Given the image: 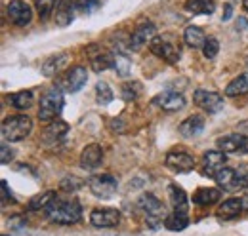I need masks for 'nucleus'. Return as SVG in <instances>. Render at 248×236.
<instances>
[{
  "instance_id": "nucleus-1",
  "label": "nucleus",
  "mask_w": 248,
  "mask_h": 236,
  "mask_svg": "<svg viewBox=\"0 0 248 236\" xmlns=\"http://www.w3.org/2000/svg\"><path fill=\"white\" fill-rule=\"evenodd\" d=\"M46 217L56 225H75L82 217V207L75 198L69 200L54 198V202L46 207Z\"/></svg>"
},
{
  "instance_id": "nucleus-2",
  "label": "nucleus",
  "mask_w": 248,
  "mask_h": 236,
  "mask_svg": "<svg viewBox=\"0 0 248 236\" xmlns=\"http://www.w3.org/2000/svg\"><path fill=\"white\" fill-rule=\"evenodd\" d=\"M32 132V120L25 115H14L2 122V137L10 143L25 139Z\"/></svg>"
},
{
  "instance_id": "nucleus-3",
  "label": "nucleus",
  "mask_w": 248,
  "mask_h": 236,
  "mask_svg": "<svg viewBox=\"0 0 248 236\" xmlns=\"http://www.w3.org/2000/svg\"><path fill=\"white\" fill-rule=\"evenodd\" d=\"M65 97L62 89H50L40 97V107H38V118L42 122H54L62 115Z\"/></svg>"
},
{
  "instance_id": "nucleus-4",
  "label": "nucleus",
  "mask_w": 248,
  "mask_h": 236,
  "mask_svg": "<svg viewBox=\"0 0 248 236\" xmlns=\"http://www.w3.org/2000/svg\"><path fill=\"white\" fill-rule=\"evenodd\" d=\"M138 206L140 209L145 213V219H147V225L156 231L160 225H162V221L168 217V213H166V206L156 198L155 194H143L141 198H140V202H138Z\"/></svg>"
},
{
  "instance_id": "nucleus-5",
  "label": "nucleus",
  "mask_w": 248,
  "mask_h": 236,
  "mask_svg": "<svg viewBox=\"0 0 248 236\" xmlns=\"http://www.w3.org/2000/svg\"><path fill=\"white\" fill-rule=\"evenodd\" d=\"M216 183L223 191H237L248 185V166H241L239 170L233 168H221L216 174Z\"/></svg>"
},
{
  "instance_id": "nucleus-6",
  "label": "nucleus",
  "mask_w": 248,
  "mask_h": 236,
  "mask_svg": "<svg viewBox=\"0 0 248 236\" xmlns=\"http://www.w3.org/2000/svg\"><path fill=\"white\" fill-rule=\"evenodd\" d=\"M88 187H90L93 196L107 200V198L115 196V192L119 189V183L111 174H99V176H93L88 179Z\"/></svg>"
},
{
  "instance_id": "nucleus-7",
  "label": "nucleus",
  "mask_w": 248,
  "mask_h": 236,
  "mask_svg": "<svg viewBox=\"0 0 248 236\" xmlns=\"http://www.w3.org/2000/svg\"><path fill=\"white\" fill-rule=\"evenodd\" d=\"M149 50H151L153 56L164 59L166 63H172L174 65V63L180 61V48L174 42H170L168 38H164V36H155L149 42Z\"/></svg>"
},
{
  "instance_id": "nucleus-8",
  "label": "nucleus",
  "mask_w": 248,
  "mask_h": 236,
  "mask_svg": "<svg viewBox=\"0 0 248 236\" xmlns=\"http://www.w3.org/2000/svg\"><path fill=\"white\" fill-rule=\"evenodd\" d=\"M193 101L208 115H216L223 109V97L212 89H197L193 93Z\"/></svg>"
},
{
  "instance_id": "nucleus-9",
  "label": "nucleus",
  "mask_w": 248,
  "mask_h": 236,
  "mask_svg": "<svg viewBox=\"0 0 248 236\" xmlns=\"http://www.w3.org/2000/svg\"><path fill=\"white\" fill-rule=\"evenodd\" d=\"M6 14H8L10 23H14L17 27L29 25L32 19V8L23 0H12L6 8Z\"/></svg>"
},
{
  "instance_id": "nucleus-10",
  "label": "nucleus",
  "mask_w": 248,
  "mask_h": 236,
  "mask_svg": "<svg viewBox=\"0 0 248 236\" xmlns=\"http://www.w3.org/2000/svg\"><path fill=\"white\" fill-rule=\"evenodd\" d=\"M86 54L90 56V67L95 73H103V71L115 67V56L109 52H103L97 44H90L86 48Z\"/></svg>"
},
{
  "instance_id": "nucleus-11",
  "label": "nucleus",
  "mask_w": 248,
  "mask_h": 236,
  "mask_svg": "<svg viewBox=\"0 0 248 236\" xmlns=\"http://www.w3.org/2000/svg\"><path fill=\"white\" fill-rule=\"evenodd\" d=\"M90 223L99 229L117 227L121 223V211L115 207H97L90 213Z\"/></svg>"
},
{
  "instance_id": "nucleus-12",
  "label": "nucleus",
  "mask_w": 248,
  "mask_h": 236,
  "mask_svg": "<svg viewBox=\"0 0 248 236\" xmlns=\"http://www.w3.org/2000/svg\"><path fill=\"white\" fill-rule=\"evenodd\" d=\"M217 147L229 154H248V135L243 133H229L217 139Z\"/></svg>"
},
{
  "instance_id": "nucleus-13",
  "label": "nucleus",
  "mask_w": 248,
  "mask_h": 236,
  "mask_svg": "<svg viewBox=\"0 0 248 236\" xmlns=\"http://www.w3.org/2000/svg\"><path fill=\"white\" fill-rule=\"evenodd\" d=\"M195 166V158L186 150H170L166 154V168L176 174H187Z\"/></svg>"
},
{
  "instance_id": "nucleus-14",
  "label": "nucleus",
  "mask_w": 248,
  "mask_h": 236,
  "mask_svg": "<svg viewBox=\"0 0 248 236\" xmlns=\"http://www.w3.org/2000/svg\"><path fill=\"white\" fill-rule=\"evenodd\" d=\"M88 80V73L84 67L77 65V67H71L67 73H65V78H63L62 86L65 88V91H71V93H77L80 91L82 86L86 84Z\"/></svg>"
},
{
  "instance_id": "nucleus-15",
  "label": "nucleus",
  "mask_w": 248,
  "mask_h": 236,
  "mask_svg": "<svg viewBox=\"0 0 248 236\" xmlns=\"http://www.w3.org/2000/svg\"><path fill=\"white\" fill-rule=\"evenodd\" d=\"M153 105H156L158 109H162L166 113H174V111H182L186 107V97L176 91H164V93H158L153 99Z\"/></svg>"
},
{
  "instance_id": "nucleus-16",
  "label": "nucleus",
  "mask_w": 248,
  "mask_h": 236,
  "mask_svg": "<svg viewBox=\"0 0 248 236\" xmlns=\"http://www.w3.org/2000/svg\"><path fill=\"white\" fill-rule=\"evenodd\" d=\"M69 132V124L63 122V120H56V122H50L48 128L44 130L42 133V145L46 147H56L58 143H62L63 137L67 135Z\"/></svg>"
},
{
  "instance_id": "nucleus-17",
  "label": "nucleus",
  "mask_w": 248,
  "mask_h": 236,
  "mask_svg": "<svg viewBox=\"0 0 248 236\" xmlns=\"http://www.w3.org/2000/svg\"><path fill=\"white\" fill-rule=\"evenodd\" d=\"M156 29L153 23H141L140 27H136V30H132L130 36V48L132 50H140L141 46H145L147 42H151L155 38Z\"/></svg>"
},
{
  "instance_id": "nucleus-18",
  "label": "nucleus",
  "mask_w": 248,
  "mask_h": 236,
  "mask_svg": "<svg viewBox=\"0 0 248 236\" xmlns=\"http://www.w3.org/2000/svg\"><path fill=\"white\" fill-rule=\"evenodd\" d=\"M225 152L223 150H206L202 156V166H204V174L208 177H216V174L225 166Z\"/></svg>"
},
{
  "instance_id": "nucleus-19",
  "label": "nucleus",
  "mask_w": 248,
  "mask_h": 236,
  "mask_svg": "<svg viewBox=\"0 0 248 236\" xmlns=\"http://www.w3.org/2000/svg\"><path fill=\"white\" fill-rule=\"evenodd\" d=\"M77 12V0H60L54 12V19L60 27H67L73 23Z\"/></svg>"
},
{
  "instance_id": "nucleus-20",
  "label": "nucleus",
  "mask_w": 248,
  "mask_h": 236,
  "mask_svg": "<svg viewBox=\"0 0 248 236\" xmlns=\"http://www.w3.org/2000/svg\"><path fill=\"white\" fill-rule=\"evenodd\" d=\"M103 160V148L97 143L86 145L80 152V166L84 170H95Z\"/></svg>"
},
{
  "instance_id": "nucleus-21",
  "label": "nucleus",
  "mask_w": 248,
  "mask_h": 236,
  "mask_svg": "<svg viewBox=\"0 0 248 236\" xmlns=\"http://www.w3.org/2000/svg\"><path fill=\"white\" fill-rule=\"evenodd\" d=\"M202 130H204V118L201 117V115H191V117H187L180 124V133L184 137H189V139L201 135Z\"/></svg>"
},
{
  "instance_id": "nucleus-22",
  "label": "nucleus",
  "mask_w": 248,
  "mask_h": 236,
  "mask_svg": "<svg viewBox=\"0 0 248 236\" xmlns=\"http://www.w3.org/2000/svg\"><path fill=\"white\" fill-rule=\"evenodd\" d=\"M67 63H69V54H65V52L63 54H56V56H52V58H48L44 61L42 74L48 76V78H52V76H56L62 71Z\"/></svg>"
},
{
  "instance_id": "nucleus-23",
  "label": "nucleus",
  "mask_w": 248,
  "mask_h": 236,
  "mask_svg": "<svg viewBox=\"0 0 248 236\" xmlns=\"http://www.w3.org/2000/svg\"><path fill=\"white\" fill-rule=\"evenodd\" d=\"M219 196H221L219 189L202 187V189L195 191V194H193V202H195L197 206H212V204H216L217 200H219Z\"/></svg>"
},
{
  "instance_id": "nucleus-24",
  "label": "nucleus",
  "mask_w": 248,
  "mask_h": 236,
  "mask_svg": "<svg viewBox=\"0 0 248 236\" xmlns=\"http://www.w3.org/2000/svg\"><path fill=\"white\" fill-rule=\"evenodd\" d=\"M241 211H243L241 198H227L223 204H219L216 213L217 217H221V219H235V217H239Z\"/></svg>"
},
{
  "instance_id": "nucleus-25",
  "label": "nucleus",
  "mask_w": 248,
  "mask_h": 236,
  "mask_svg": "<svg viewBox=\"0 0 248 236\" xmlns=\"http://www.w3.org/2000/svg\"><path fill=\"white\" fill-rule=\"evenodd\" d=\"M186 10L191 12L193 15H210L216 10V2L214 0H187Z\"/></svg>"
},
{
  "instance_id": "nucleus-26",
  "label": "nucleus",
  "mask_w": 248,
  "mask_h": 236,
  "mask_svg": "<svg viewBox=\"0 0 248 236\" xmlns=\"http://www.w3.org/2000/svg\"><path fill=\"white\" fill-rule=\"evenodd\" d=\"M168 196H170V202H172V207L174 211H186L187 213V206H189V200H187L186 191L178 185H170L168 187Z\"/></svg>"
},
{
  "instance_id": "nucleus-27",
  "label": "nucleus",
  "mask_w": 248,
  "mask_h": 236,
  "mask_svg": "<svg viewBox=\"0 0 248 236\" xmlns=\"http://www.w3.org/2000/svg\"><path fill=\"white\" fill-rule=\"evenodd\" d=\"M184 40H186V44L189 48H193V50H202V46H204V42H206V36H204V32H202L201 27L191 25V27H187L186 32H184Z\"/></svg>"
},
{
  "instance_id": "nucleus-28",
  "label": "nucleus",
  "mask_w": 248,
  "mask_h": 236,
  "mask_svg": "<svg viewBox=\"0 0 248 236\" xmlns=\"http://www.w3.org/2000/svg\"><path fill=\"white\" fill-rule=\"evenodd\" d=\"M187 225H189V217H187L186 211H172V213L164 219V227H166L168 231H174V233L184 231Z\"/></svg>"
},
{
  "instance_id": "nucleus-29",
  "label": "nucleus",
  "mask_w": 248,
  "mask_h": 236,
  "mask_svg": "<svg viewBox=\"0 0 248 236\" xmlns=\"http://www.w3.org/2000/svg\"><path fill=\"white\" fill-rule=\"evenodd\" d=\"M245 93H248V73L237 76L235 80H231L225 88L227 97H237V95H245Z\"/></svg>"
},
{
  "instance_id": "nucleus-30",
  "label": "nucleus",
  "mask_w": 248,
  "mask_h": 236,
  "mask_svg": "<svg viewBox=\"0 0 248 236\" xmlns=\"http://www.w3.org/2000/svg\"><path fill=\"white\" fill-rule=\"evenodd\" d=\"M32 101H34V97H32V91H29V89L16 91V93L10 95V103H12L16 109H19V111H27V109H31Z\"/></svg>"
},
{
  "instance_id": "nucleus-31",
  "label": "nucleus",
  "mask_w": 248,
  "mask_h": 236,
  "mask_svg": "<svg viewBox=\"0 0 248 236\" xmlns=\"http://www.w3.org/2000/svg\"><path fill=\"white\" fill-rule=\"evenodd\" d=\"M54 198H56V192L54 191H46V192H42V194H36L34 198L29 200V209L31 211H38V209H46V207L50 206L52 202H54Z\"/></svg>"
},
{
  "instance_id": "nucleus-32",
  "label": "nucleus",
  "mask_w": 248,
  "mask_h": 236,
  "mask_svg": "<svg viewBox=\"0 0 248 236\" xmlns=\"http://www.w3.org/2000/svg\"><path fill=\"white\" fill-rule=\"evenodd\" d=\"M121 91H123V97L126 101H134V99H138V97L141 95L143 84L138 82V80H130V82H124Z\"/></svg>"
},
{
  "instance_id": "nucleus-33",
  "label": "nucleus",
  "mask_w": 248,
  "mask_h": 236,
  "mask_svg": "<svg viewBox=\"0 0 248 236\" xmlns=\"http://www.w3.org/2000/svg\"><path fill=\"white\" fill-rule=\"evenodd\" d=\"M113 89L111 86L107 84V82H103V80H99L97 84H95V99H97V103L99 105H109L111 101H113Z\"/></svg>"
},
{
  "instance_id": "nucleus-34",
  "label": "nucleus",
  "mask_w": 248,
  "mask_h": 236,
  "mask_svg": "<svg viewBox=\"0 0 248 236\" xmlns=\"http://www.w3.org/2000/svg\"><path fill=\"white\" fill-rule=\"evenodd\" d=\"M115 69L121 76H128L130 71H132V61L128 59L126 54H117L115 56Z\"/></svg>"
},
{
  "instance_id": "nucleus-35",
  "label": "nucleus",
  "mask_w": 248,
  "mask_h": 236,
  "mask_svg": "<svg viewBox=\"0 0 248 236\" xmlns=\"http://www.w3.org/2000/svg\"><path fill=\"white\" fill-rule=\"evenodd\" d=\"M58 2L60 0H34V6H36V12L40 14V17L46 19L52 14V10H56Z\"/></svg>"
},
{
  "instance_id": "nucleus-36",
  "label": "nucleus",
  "mask_w": 248,
  "mask_h": 236,
  "mask_svg": "<svg viewBox=\"0 0 248 236\" xmlns=\"http://www.w3.org/2000/svg\"><path fill=\"white\" fill-rule=\"evenodd\" d=\"M101 0H77V12H80L82 15H90L95 10H99Z\"/></svg>"
},
{
  "instance_id": "nucleus-37",
  "label": "nucleus",
  "mask_w": 248,
  "mask_h": 236,
  "mask_svg": "<svg viewBox=\"0 0 248 236\" xmlns=\"http://www.w3.org/2000/svg\"><path fill=\"white\" fill-rule=\"evenodd\" d=\"M82 183H84L82 179H78V177L75 176H69V177H63L60 187H62V191H65V192H75V191H78L82 187Z\"/></svg>"
},
{
  "instance_id": "nucleus-38",
  "label": "nucleus",
  "mask_w": 248,
  "mask_h": 236,
  "mask_svg": "<svg viewBox=\"0 0 248 236\" xmlns=\"http://www.w3.org/2000/svg\"><path fill=\"white\" fill-rule=\"evenodd\" d=\"M219 52V42L216 38H206L204 46H202V56L206 59H214Z\"/></svg>"
},
{
  "instance_id": "nucleus-39",
  "label": "nucleus",
  "mask_w": 248,
  "mask_h": 236,
  "mask_svg": "<svg viewBox=\"0 0 248 236\" xmlns=\"http://www.w3.org/2000/svg\"><path fill=\"white\" fill-rule=\"evenodd\" d=\"M14 156H16V150L4 143L2 148H0V162H2V164H10V162L14 160Z\"/></svg>"
},
{
  "instance_id": "nucleus-40",
  "label": "nucleus",
  "mask_w": 248,
  "mask_h": 236,
  "mask_svg": "<svg viewBox=\"0 0 248 236\" xmlns=\"http://www.w3.org/2000/svg\"><path fill=\"white\" fill-rule=\"evenodd\" d=\"M0 187H2V204H6L8 200H10V202H14L12 192L8 191V183H6V181H2V183H0Z\"/></svg>"
},
{
  "instance_id": "nucleus-41",
  "label": "nucleus",
  "mask_w": 248,
  "mask_h": 236,
  "mask_svg": "<svg viewBox=\"0 0 248 236\" xmlns=\"http://www.w3.org/2000/svg\"><path fill=\"white\" fill-rule=\"evenodd\" d=\"M227 19H231V4L225 6V12H223V15H221V21H227Z\"/></svg>"
},
{
  "instance_id": "nucleus-42",
  "label": "nucleus",
  "mask_w": 248,
  "mask_h": 236,
  "mask_svg": "<svg viewBox=\"0 0 248 236\" xmlns=\"http://www.w3.org/2000/svg\"><path fill=\"white\" fill-rule=\"evenodd\" d=\"M241 202H243V211H248V194L241 198Z\"/></svg>"
},
{
  "instance_id": "nucleus-43",
  "label": "nucleus",
  "mask_w": 248,
  "mask_h": 236,
  "mask_svg": "<svg viewBox=\"0 0 248 236\" xmlns=\"http://www.w3.org/2000/svg\"><path fill=\"white\" fill-rule=\"evenodd\" d=\"M243 8H245V10L248 12V0H243Z\"/></svg>"
}]
</instances>
